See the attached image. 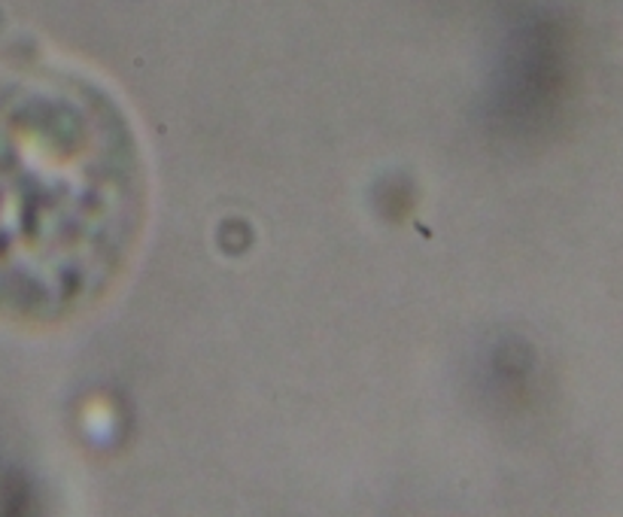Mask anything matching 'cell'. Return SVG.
<instances>
[{"label":"cell","mask_w":623,"mask_h":517,"mask_svg":"<svg viewBox=\"0 0 623 517\" xmlns=\"http://www.w3.org/2000/svg\"><path fill=\"white\" fill-rule=\"evenodd\" d=\"M144 220L123 110L86 82L19 95L0 125V290L37 320L89 311L119 281Z\"/></svg>","instance_id":"6da1fadb"}]
</instances>
